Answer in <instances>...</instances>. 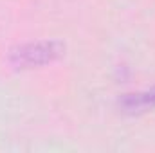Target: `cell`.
Segmentation results:
<instances>
[{"mask_svg":"<svg viewBox=\"0 0 155 153\" xmlns=\"http://www.w3.org/2000/svg\"><path fill=\"white\" fill-rule=\"evenodd\" d=\"M121 106L124 112L130 114H143L148 110L155 108V86L144 92H137V94H126L121 97Z\"/></svg>","mask_w":155,"mask_h":153,"instance_id":"cell-2","label":"cell"},{"mask_svg":"<svg viewBox=\"0 0 155 153\" xmlns=\"http://www.w3.org/2000/svg\"><path fill=\"white\" fill-rule=\"evenodd\" d=\"M61 56H65V43L58 40H40L13 49L9 52V61L15 69L25 70V69L51 65Z\"/></svg>","mask_w":155,"mask_h":153,"instance_id":"cell-1","label":"cell"}]
</instances>
